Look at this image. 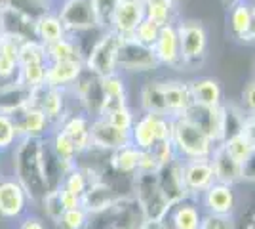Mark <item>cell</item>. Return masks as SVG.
I'll use <instances>...</instances> for the list:
<instances>
[{"label": "cell", "instance_id": "cell-1", "mask_svg": "<svg viewBox=\"0 0 255 229\" xmlns=\"http://www.w3.org/2000/svg\"><path fill=\"white\" fill-rule=\"evenodd\" d=\"M42 145L44 142L40 138L25 136L15 155V168L19 176V184L31 199H44L46 193L50 191L48 180L44 174Z\"/></svg>", "mask_w": 255, "mask_h": 229}, {"label": "cell", "instance_id": "cell-2", "mask_svg": "<svg viewBox=\"0 0 255 229\" xmlns=\"http://www.w3.org/2000/svg\"><path fill=\"white\" fill-rule=\"evenodd\" d=\"M171 143L181 161L210 159L215 149L210 136L183 115L171 119Z\"/></svg>", "mask_w": 255, "mask_h": 229}, {"label": "cell", "instance_id": "cell-3", "mask_svg": "<svg viewBox=\"0 0 255 229\" xmlns=\"http://www.w3.org/2000/svg\"><path fill=\"white\" fill-rule=\"evenodd\" d=\"M135 199L143 220H162L170 208L168 199L160 189L156 174L135 172Z\"/></svg>", "mask_w": 255, "mask_h": 229}, {"label": "cell", "instance_id": "cell-4", "mask_svg": "<svg viewBox=\"0 0 255 229\" xmlns=\"http://www.w3.org/2000/svg\"><path fill=\"white\" fill-rule=\"evenodd\" d=\"M122 36L115 31H107L99 42L94 46V50L90 52L88 59H86V71L96 75L97 78H103L113 73H117V55L118 46H120Z\"/></svg>", "mask_w": 255, "mask_h": 229}, {"label": "cell", "instance_id": "cell-5", "mask_svg": "<svg viewBox=\"0 0 255 229\" xmlns=\"http://www.w3.org/2000/svg\"><path fill=\"white\" fill-rule=\"evenodd\" d=\"M158 65L152 46L139 42L135 36H122L118 46L117 67L124 71H150Z\"/></svg>", "mask_w": 255, "mask_h": 229}, {"label": "cell", "instance_id": "cell-6", "mask_svg": "<svg viewBox=\"0 0 255 229\" xmlns=\"http://www.w3.org/2000/svg\"><path fill=\"white\" fill-rule=\"evenodd\" d=\"M181 61L185 65H198L206 57L208 34L198 21H185L177 27Z\"/></svg>", "mask_w": 255, "mask_h": 229}, {"label": "cell", "instance_id": "cell-7", "mask_svg": "<svg viewBox=\"0 0 255 229\" xmlns=\"http://www.w3.org/2000/svg\"><path fill=\"white\" fill-rule=\"evenodd\" d=\"M183 117H187L198 128H202L215 145L225 142L227 109H225L223 105H219V107H206V105L192 103L191 107L183 113Z\"/></svg>", "mask_w": 255, "mask_h": 229}, {"label": "cell", "instance_id": "cell-8", "mask_svg": "<svg viewBox=\"0 0 255 229\" xmlns=\"http://www.w3.org/2000/svg\"><path fill=\"white\" fill-rule=\"evenodd\" d=\"M183 180L189 195H202L208 187L217 182L212 161L210 159L183 161Z\"/></svg>", "mask_w": 255, "mask_h": 229}, {"label": "cell", "instance_id": "cell-9", "mask_svg": "<svg viewBox=\"0 0 255 229\" xmlns=\"http://www.w3.org/2000/svg\"><path fill=\"white\" fill-rule=\"evenodd\" d=\"M156 178H158V184L162 193L166 195L168 203L173 205L181 199H187L189 191L185 187V180H183V161L179 157H175L170 163L162 164L156 172Z\"/></svg>", "mask_w": 255, "mask_h": 229}, {"label": "cell", "instance_id": "cell-10", "mask_svg": "<svg viewBox=\"0 0 255 229\" xmlns=\"http://www.w3.org/2000/svg\"><path fill=\"white\" fill-rule=\"evenodd\" d=\"M202 220V214H200V210H198L191 195L170 205L162 222L168 229H200Z\"/></svg>", "mask_w": 255, "mask_h": 229}, {"label": "cell", "instance_id": "cell-11", "mask_svg": "<svg viewBox=\"0 0 255 229\" xmlns=\"http://www.w3.org/2000/svg\"><path fill=\"white\" fill-rule=\"evenodd\" d=\"M143 19H145L143 0H118L111 31L118 33L120 36H131Z\"/></svg>", "mask_w": 255, "mask_h": 229}, {"label": "cell", "instance_id": "cell-12", "mask_svg": "<svg viewBox=\"0 0 255 229\" xmlns=\"http://www.w3.org/2000/svg\"><path fill=\"white\" fill-rule=\"evenodd\" d=\"M90 140H92V147L105 149V151H115L122 145L131 143L129 130H120L117 126L109 124L101 117H97L94 122H90Z\"/></svg>", "mask_w": 255, "mask_h": 229}, {"label": "cell", "instance_id": "cell-13", "mask_svg": "<svg viewBox=\"0 0 255 229\" xmlns=\"http://www.w3.org/2000/svg\"><path fill=\"white\" fill-rule=\"evenodd\" d=\"M160 90H162L166 113H168L170 119L181 117L192 105V94H191V88H189V82L162 80L160 82Z\"/></svg>", "mask_w": 255, "mask_h": 229}, {"label": "cell", "instance_id": "cell-14", "mask_svg": "<svg viewBox=\"0 0 255 229\" xmlns=\"http://www.w3.org/2000/svg\"><path fill=\"white\" fill-rule=\"evenodd\" d=\"M59 19L65 29L82 31L96 25V15L92 8V0H67L63 10L59 13Z\"/></svg>", "mask_w": 255, "mask_h": 229}, {"label": "cell", "instance_id": "cell-15", "mask_svg": "<svg viewBox=\"0 0 255 229\" xmlns=\"http://www.w3.org/2000/svg\"><path fill=\"white\" fill-rule=\"evenodd\" d=\"M210 161H212L213 170H215V178H217V182H221V184L233 186V184L240 182V180L244 178V166L238 163L231 153L227 151L225 143H217V145H215Z\"/></svg>", "mask_w": 255, "mask_h": 229}, {"label": "cell", "instance_id": "cell-16", "mask_svg": "<svg viewBox=\"0 0 255 229\" xmlns=\"http://www.w3.org/2000/svg\"><path fill=\"white\" fill-rule=\"evenodd\" d=\"M234 191L233 186L215 182L202 193V205L206 207L208 214L213 216H231L234 210Z\"/></svg>", "mask_w": 255, "mask_h": 229}, {"label": "cell", "instance_id": "cell-17", "mask_svg": "<svg viewBox=\"0 0 255 229\" xmlns=\"http://www.w3.org/2000/svg\"><path fill=\"white\" fill-rule=\"evenodd\" d=\"M154 55L158 59V63L164 65H175L181 61V50H179V34H177V27L166 23L162 25L160 34L156 42L152 44Z\"/></svg>", "mask_w": 255, "mask_h": 229}, {"label": "cell", "instance_id": "cell-18", "mask_svg": "<svg viewBox=\"0 0 255 229\" xmlns=\"http://www.w3.org/2000/svg\"><path fill=\"white\" fill-rule=\"evenodd\" d=\"M84 73V61H52L46 69V82L52 88H61L75 84L78 76Z\"/></svg>", "mask_w": 255, "mask_h": 229}, {"label": "cell", "instance_id": "cell-19", "mask_svg": "<svg viewBox=\"0 0 255 229\" xmlns=\"http://www.w3.org/2000/svg\"><path fill=\"white\" fill-rule=\"evenodd\" d=\"M27 193L19 182H0V214L15 218L25 210Z\"/></svg>", "mask_w": 255, "mask_h": 229}, {"label": "cell", "instance_id": "cell-20", "mask_svg": "<svg viewBox=\"0 0 255 229\" xmlns=\"http://www.w3.org/2000/svg\"><path fill=\"white\" fill-rule=\"evenodd\" d=\"M156 113H145L139 120L133 122L129 130L131 145H135L139 151H149L156 143Z\"/></svg>", "mask_w": 255, "mask_h": 229}, {"label": "cell", "instance_id": "cell-21", "mask_svg": "<svg viewBox=\"0 0 255 229\" xmlns=\"http://www.w3.org/2000/svg\"><path fill=\"white\" fill-rule=\"evenodd\" d=\"M192 94V103H198V105H206V107H219L221 105V98H223V92L217 80L213 78H196L189 82Z\"/></svg>", "mask_w": 255, "mask_h": 229}, {"label": "cell", "instance_id": "cell-22", "mask_svg": "<svg viewBox=\"0 0 255 229\" xmlns=\"http://www.w3.org/2000/svg\"><path fill=\"white\" fill-rule=\"evenodd\" d=\"M117 201V195L101 182H96L94 186L88 187L84 195H82V207L90 212V214H96V212H101V210H107L115 205Z\"/></svg>", "mask_w": 255, "mask_h": 229}, {"label": "cell", "instance_id": "cell-23", "mask_svg": "<svg viewBox=\"0 0 255 229\" xmlns=\"http://www.w3.org/2000/svg\"><path fill=\"white\" fill-rule=\"evenodd\" d=\"M61 130L71 138V142L75 143L78 153H84L86 149L92 147V140H90V120L86 119V117H80V115L69 117L63 122Z\"/></svg>", "mask_w": 255, "mask_h": 229}, {"label": "cell", "instance_id": "cell-24", "mask_svg": "<svg viewBox=\"0 0 255 229\" xmlns=\"http://www.w3.org/2000/svg\"><path fill=\"white\" fill-rule=\"evenodd\" d=\"M34 36L44 44L57 42L65 36V27L59 15H52V13H42L36 21H34Z\"/></svg>", "mask_w": 255, "mask_h": 229}, {"label": "cell", "instance_id": "cell-25", "mask_svg": "<svg viewBox=\"0 0 255 229\" xmlns=\"http://www.w3.org/2000/svg\"><path fill=\"white\" fill-rule=\"evenodd\" d=\"M139 155L141 151L137 147L128 143V145H122L113 151V164L122 174H135L139 168Z\"/></svg>", "mask_w": 255, "mask_h": 229}, {"label": "cell", "instance_id": "cell-26", "mask_svg": "<svg viewBox=\"0 0 255 229\" xmlns=\"http://www.w3.org/2000/svg\"><path fill=\"white\" fill-rule=\"evenodd\" d=\"M223 143H225V147H227V151L231 153L242 166L248 163V159H250L255 151V143L252 142V138H250L244 130L234 134L231 138H227Z\"/></svg>", "mask_w": 255, "mask_h": 229}, {"label": "cell", "instance_id": "cell-27", "mask_svg": "<svg viewBox=\"0 0 255 229\" xmlns=\"http://www.w3.org/2000/svg\"><path fill=\"white\" fill-rule=\"evenodd\" d=\"M46 55H48V63H52V61H84L76 44L65 36L57 42L48 44Z\"/></svg>", "mask_w": 255, "mask_h": 229}, {"label": "cell", "instance_id": "cell-28", "mask_svg": "<svg viewBox=\"0 0 255 229\" xmlns=\"http://www.w3.org/2000/svg\"><path fill=\"white\" fill-rule=\"evenodd\" d=\"M250 21H252V4L250 2H236L233 11H231V29L236 38H244V34L250 29Z\"/></svg>", "mask_w": 255, "mask_h": 229}, {"label": "cell", "instance_id": "cell-29", "mask_svg": "<svg viewBox=\"0 0 255 229\" xmlns=\"http://www.w3.org/2000/svg\"><path fill=\"white\" fill-rule=\"evenodd\" d=\"M52 151L55 153V157H57L63 164L71 166V168L76 166L75 159H76V155H78V151H76L75 143L71 142V138H69L63 130H57L55 134H53Z\"/></svg>", "mask_w": 255, "mask_h": 229}, {"label": "cell", "instance_id": "cell-30", "mask_svg": "<svg viewBox=\"0 0 255 229\" xmlns=\"http://www.w3.org/2000/svg\"><path fill=\"white\" fill-rule=\"evenodd\" d=\"M145 6V17H149L158 25L171 23L173 13V2L171 0H143Z\"/></svg>", "mask_w": 255, "mask_h": 229}, {"label": "cell", "instance_id": "cell-31", "mask_svg": "<svg viewBox=\"0 0 255 229\" xmlns=\"http://www.w3.org/2000/svg\"><path fill=\"white\" fill-rule=\"evenodd\" d=\"M117 2L118 0H92L96 25H99L101 29H107V31L113 29V15H115Z\"/></svg>", "mask_w": 255, "mask_h": 229}, {"label": "cell", "instance_id": "cell-32", "mask_svg": "<svg viewBox=\"0 0 255 229\" xmlns=\"http://www.w3.org/2000/svg\"><path fill=\"white\" fill-rule=\"evenodd\" d=\"M88 216H90V212L80 205L76 208L65 210L61 218H59V224L63 229H84L86 224H88Z\"/></svg>", "mask_w": 255, "mask_h": 229}, {"label": "cell", "instance_id": "cell-33", "mask_svg": "<svg viewBox=\"0 0 255 229\" xmlns=\"http://www.w3.org/2000/svg\"><path fill=\"white\" fill-rule=\"evenodd\" d=\"M101 119H105L109 124L117 126L120 130H131V126H133V122H135L133 113L128 109V105H122V107H117V109L109 111Z\"/></svg>", "mask_w": 255, "mask_h": 229}, {"label": "cell", "instance_id": "cell-34", "mask_svg": "<svg viewBox=\"0 0 255 229\" xmlns=\"http://www.w3.org/2000/svg\"><path fill=\"white\" fill-rule=\"evenodd\" d=\"M160 29H162V25H158V23L149 19V17H145V19L137 25L135 33L131 34V36H135L139 42L147 44V46H152V44L156 42V38H158Z\"/></svg>", "mask_w": 255, "mask_h": 229}, {"label": "cell", "instance_id": "cell-35", "mask_svg": "<svg viewBox=\"0 0 255 229\" xmlns=\"http://www.w3.org/2000/svg\"><path fill=\"white\" fill-rule=\"evenodd\" d=\"M17 138V128L8 113L0 111V149H8Z\"/></svg>", "mask_w": 255, "mask_h": 229}, {"label": "cell", "instance_id": "cell-36", "mask_svg": "<svg viewBox=\"0 0 255 229\" xmlns=\"http://www.w3.org/2000/svg\"><path fill=\"white\" fill-rule=\"evenodd\" d=\"M149 151L156 157V161H158L160 164L170 163V161H173V159L177 157V155H175V149H173L171 140H162V142H156L152 147H150Z\"/></svg>", "mask_w": 255, "mask_h": 229}, {"label": "cell", "instance_id": "cell-37", "mask_svg": "<svg viewBox=\"0 0 255 229\" xmlns=\"http://www.w3.org/2000/svg\"><path fill=\"white\" fill-rule=\"evenodd\" d=\"M162 164L156 161V157L150 151H141L139 155V168L137 172H147V174H156Z\"/></svg>", "mask_w": 255, "mask_h": 229}, {"label": "cell", "instance_id": "cell-38", "mask_svg": "<svg viewBox=\"0 0 255 229\" xmlns=\"http://www.w3.org/2000/svg\"><path fill=\"white\" fill-rule=\"evenodd\" d=\"M200 229H233L231 216H213L208 214L202 220V228Z\"/></svg>", "mask_w": 255, "mask_h": 229}, {"label": "cell", "instance_id": "cell-39", "mask_svg": "<svg viewBox=\"0 0 255 229\" xmlns=\"http://www.w3.org/2000/svg\"><path fill=\"white\" fill-rule=\"evenodd\" d=\"M57 191H59V201H61V205H63L65 210H69V208H76L82 205V199L75 193H71L69 189H65V187H57Z\"/></svg>", "mask_w": 255, "mask_h": 229}, {"label": "cell", "instance_id": "cell-40", "mask_svg": "<svg viewBox=\"0 0 255 229\" xmlns=\"http://www.w3.org/2000/svg\"><path fill=\"white\" fill-rule=\"evenodd\" d=\"M244 103H246V107L252 111V113H255V80H254V82H250V84L246 86Z\"/></svg>", "mask_w": 255, "mask_h": 229}, {"label": "cell", "instance_id": "cell-41", "mask_svg": "<svg viewBox=\"0 0 255 229\" xmlns=\"http://www.w3.org/2000/svg\"><path fill=\"white\" fill-rule=\"evenodd\" d=\"M246 42H255V4H252V21H250V29H248V33L244 34Z\"/></svg>", "mask_w": 255, "mask_h": 229}, {"label": "cell", "instance_id": "cell-42", "mask_svg": "<svg viewBox=\"0 0 255 229\" xmlns=\"http://www.w3.org/2000/svg\"><path fill=\"white\" fill-rule=\"evenodd\" d=\"M137 229H168L162 220H143Z\"/></svg>", "mask_w": 255, "mask_h": 229}, {"label": "cell", "instance_id": "cell-43", "mask_svg": "<svg viewBox=\"0 0 255 229\" xmlns=\"http://www.w3.org/2000/svg\"><path fill=\"white\" fill-rule=\"evenodd\" d=\"M21 229H44V226H42V222H40V220L29 218V220H25V222H23Z\"/></svg>", "mask_w": 255, "mask_h": 229}, {"label": "cell", "instance_id": "cell-44", "mask_svg": "<svg viewBox=\"0 0 255 229\" xmlns=\"http://www.w3.org/2000/svg\"><path fill=\"white\" fill-rule=\"evenodd\" d=\"M4 8H6V0H0V13H2Z\"/></svg>", "mask_w": 255, "mask_h": 229}, {"label": "cell", "instance_id": "cell-45", "mask_svg": "<svg viewBox=\"0 0 255 229\" xmlns=\"http://www.w3.org/2000/svg\"><path fill=\"white\" fill-rule=\"evenodd\" d=\"M107 229H122V228H118V226H111V228H107Z\"/></svg>", "mask_w": 255, "mask_h": 229}, {"label": "cell", "instance_id": "cell-46", "mask_svg": "<svg viewBox=\"0 0 255 229\" xmlns=\"http://www.w3.org/2000/svg\"><path fill=\"white\" fill-rule=\"evenodd\" d=\"M225 2H234V4H236V2H240V0H225Z\"/></svg>", "mask_w": 255, "mask_h": 229}]
</instances>
